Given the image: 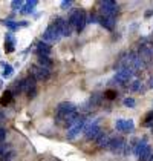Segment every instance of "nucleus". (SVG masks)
Returning a JSON list of instances; mask_svg holds the SVG:
<instances>
[{
	"label": "nucleus",
	"mask_w": 153,
	"mask_h": 161,
	"mask_svg": "<svg viewBox=\"0 0 153 161\" xmlns=\"http://www.w3.org/2000/svg\"><path fill=\"white\" fill-rule=\"evenodd\" d=\"M75 111H78V108H76L74 103H71V101H61V103H58V106L55 108V117H54L55 123L63 124L64 118Z\"/></svg>",
	"instance_id": "nucleus-1"
},
{
	"label": "nucleus",
	"mask_w": 153,
	"mask_h": 161,
	"mask_svg": "<svg viewBox=\"0 0 153 161\" xmlns=\"http://www.w3.org/2000/svg\"><path fill=\"white\" fill-rule=\"evenodd\" d=\"M109 150L115 153V155H119V157H126L130 153V146L127 144V141L121 136H112V141L109 144Z\"/></svg>",
	"instance_id": "nucleus-2"
},
{
	"label": "nucleus",
	"mask_w": 153,
	"mask_h": 161,
	"mask_svg": "<svg viewBox=\"0 0 153 161\" xmlns=\"http://www.w3.org/2000/svg\"><path fill=\"white\" fill-rule=\"evenodd\" d=\"M100 123H101L100 118H97V120H93V121H90V123H86V127H84V138H86L87 141L97 140L98 135L103 132L101 127H100Z\"/></svg>",
	"instance_id": "nucleus-3"
},
{
	"label": "nucleus",
	"mask_w": 153,
	"mask_h": 161,
	"mask_svg": "<svg viewBox=\"0 0 153 161\" xmlns=\"http://www.w3.org/2000/svg\"><path fill=\"white\" fill-rule=\"evenodd\" d=\"M86 123H87V120L84 118V117H81L78 121H76L74 126H71L69 129H67V134H66V138L69 140V141H72V140H75L76 136L80 135L83 130H84V127H86Z\"/></svg>",
	"instance_id": "nucleus-4"
},
{
	"label": "nucleus",
	"mask_w": 153,
	"mask_h": 161,
	"mask_svg": "<svg viewBox=\"0 0 153 161\" xmlns=\"http://www.w3.org/2000/svg\"><path fill=\"white\" fill-rule=\"evenodd\" d=\"M41 38H43L45 43L51 45V43H57V42L61 38V34H60V31H58L54 25H49L46 29H45V32H43Z\"/></svg>",
	"instance_id": "nucleus-5"
},
{
	"label": "nucleus",
	"mask_w": 153,
	"mask_h": 161,
	"mask_svg": "<svg viewBox=\"0 0 153 161\" xmlns=\"http://www.w3.org/2000/svg\"><path fill=\"white\" fill-rule=\"evenodd\" d=\"M118 14V5L116 2H112V0H106V2H101V15H107V17H113Z\"/></svg>",
	"instance_id": "nucleus-6"
},
{
	"label": "nucleus",
	"mask_w": 153,
	"mask_h": 161,
	"mask_svg": "<svg viewBox=\"0 0 153 161\" xmlns=\"http://www.w3.org/2000/svg\"><path fill=\"white\" fill-rule=\"evenodd\" d=\"M32 77L38 81H48L51 78V71L41 66H32Z\"/></svg>",
	"instance_id": "nucleus-7"
},
{
	"label": "nucleus",
	"mask_w": 153,
	"mask_h": 161,
	"mask_svg": "<svg viewBox=\"0 0 153 161\" xmlns=\"http://www.w3.org/2000/svg\"><path fill=\"white\" fill-rule=\"evenodd\" d=\"M132 75H133V71H132L130 68H124V69L116 71L115 80H116L118 83H121V85H126V83H129V81L132 80Z\"/></svg>",
	"instance_id": "nucleus-8"
},
{
	"label": "nucleus",
	"mask_w": 153,
	"mask_h": 161,
	"mask_svg": "<svg viewBox=\"0 0 153 161\" xmlns=\"http://www.w3.org/2000/svg\"><path fill=\"white\" fill-rule=\"evenodd\" d=\"M35 78L32 77V75H29V77H26L23 80H20V85H22V92H29V91H32V89H37L35 86Z\"/></svg>",
	"instance_id": "nucleus-9"
},
{
	"label": "nucleus",
	"mask_w": 153,
	"mask_h": 161,
	"mask_svg": "<svg viewBox=\"0 0 153 161\" xmlns=\"http://www.w3.org/2000/svg\"><path fill=\"white\" fill-rule=\"evenodd\" d=\"M95 141H97V146H98V147L109 149V144H110V141H112V135H110L109 132H101Z\"/></svg>",
	"instance_id": "nucleus-10"
},
{
	"label": "nucleus",
	"mask_w": 153,
	"mask_h": 161,
	"mask_svg": "<svg viewBox=\"0 0 153 161\" xmlns=\"http://www.w3.org/2000/svg\"><path fill=\"white\" fill-rule=\"evenodd\" d=\"M103 28H106L107 31H113L115 29V19L113 17H107V15H98V20H97Z\"/></svg>",
	"instance_id": "nucleus-11"
},
{
	"label": "nucleus",
	"mask_w": 153,
	"mask_h": 161,
	"mask_svg": "<svg viewBox=\"0 0 153 161\" xmlns=\"http://www.w3.org/2000/svg\"><path fill=\"white\" fill-rule=\"evenodd\" d=\"M5 51L8 54L15 51V37L13 36V32H8L6 37H5Z\"/></svg>",
	"instance_id": "nucleus-12"
},
{
	"label": "nucleus",
	"mask_w": 153,
	"mask_h": 161,
	"mask_svg": "<svg viewBox=\"0 0 153 161\" xmlns=\"http://www.w3.org/2000/svg\"><path fill=\"white\" fill-rule=\"evenodd\" d=\"M89 23V20H87V14H86V11L84 9H81V14H80V19H78V23H76L75 26V31L76 32H81L84 28H86V25Z\"/></svg>",
	"instance_id": "nucleus-13"
},
{
	"label": "nucleus",
	"mask_w": 153,
	"mask_h": 161,
	"mask_svg": "<svg viewBox=\"0 0 153 161\" xmlns=\"http://www.w3.org/2000/svg\"><path fill=\"white\" fill-rule=\"evenodd\" d=\"M37 52L38 55H45V57H49L52 52V48L51 45H48V43H45V42H40L37 45Z\"/></svg>",
	"instance_id": "nucleus-14"
},
{
	"label": "nucleus",
	"mask_w": 153,
	"mask_h": 161,
	"mask_svg": "<svg viewBox=\"0 0 153 161\" xmlns=\"http://www.w3.org/2000/svg\"><path fill=\"white\" fill-rule=\"evenodd\" d=\"M80 14H81V9H72V13L69 15V19H67V23L72 26L74 29H75L76 23H78V19H80Z\"/></svg>",
	"instance_id": "nucleus-15"
},
{
	"label": "nucleus",
	"mask_w": 153,
	"mask_h": 161,
	"mask_svg": "<svg viewBox=\"0 0 153 161\" xmlns=\"http://www.w3.org/2000/svg\"><path fill=\"white\" fill-rule=\"evenodd\" d=\"M3 25L8 26L11 31H17V29L23 28V26H28V22H11V20H6V22H3Z\"/></svg>",
	"instance_id": "nucleus-16"
},
{
	"label": "nucleus",
	"mask_w": 153,
	"mask_h": 161,
	"mask_svg": "<svg viewBox=\"0 0 153 161\" xmlns=\"http://www.w3.org/2000/svg\"><path fill=\"white\" fill-rule=\"evenodd\" d=\"M0 66H2V77L3 78H9L11 75H13V72H14V68L11 66V64H8V63H5V62H2L0 63Z\"/></svg>",
	"instance_id": "nucleus-17"
},
{
	"label": "nucleus",
	"mask_w": 153,
	"mask_h": 161,
	"mask_svg": "<svg viewBox=\"0 0 153 161\" xmlns=\"http://www.w3.org/2000/svg\"><path fill=\"white\" fill-rule=\"evenodd\" d=\"M37 6V2L35 0H32V2H26L25 5H23V8H22V11L20 13L23 14V15H28V14H31L34 11V8Z\"/></svg>",
	"instance_id": "nucleus-18"
},
{
	"label": "nucleus",
	"mask_w": 153,
	"mask_h": 161,
	"mask_svg": "<svg viewBox=\"0 0 153 161\" xmlns=\"http://www.w3.org/2000/svg\"><path fill=\"white\" fill-rule=\"evenodd\" d=\"M38 66L45 68V69H49L52 68V60L49 57H45V55H38Z\"/></svg>",
	"instance_id": "nucleus-19"
},
{
	"label": "nucleus",
	"mask_w": 153,
	"mask_h": 161,
	"mask_svg": "<svg viewBox=\"0 0 153 161\" xmlns=\"http://www.w3.org/2000/svg\"><path fill=\"white\" fill-rule=\"evenodd\" d=\"M13 92L11 91H5L2 94V98H0V106H8L11 101H13Z\"/></svg>",
	"instance_id": "nucleus-20"
},
{
	"label": "nucleus",
	"mask_w": 153,
	"mask_h": 161,
	"mask_svg": "<svg viewBox=\"0 0 153 161\" xmlns=\"http://www.w3.org/2000/svg\"><path fill=\"white\" fill-rule=\"evenodd\" d=\"M150 155H152V147H150V146H147V147L144 149L140 155H138V161H149Z\"/></svg>",
	"instance_id": "nucleus-21"
},
{
	"label": "nucleus",
	"mask_w": 153,
	"mask_h": 161,
	"mask_svg": "<svg viewBox=\"0 0 153 161\" xmlns=\"http://www.w3.org/2000/svg\"><path fill=\"white\" fill-rule=\"evenodd\" d=\"M23 2L22 0H14L13 3H11V8H13L14 13H18V11H22V8H23Z\"/></svg>",
	"instance_id": "nucleus-22"
},
{
	"label": "nucleus",
	"mask_w": 153,
	"mask_h": 161,
	"mask_svg": "<svg viewBox=\"0 0 153 161\" xmlns=\"http://www.w3.org/2000/svg\"><path fill=\"white\" fill-rule=\"evenodd\" d=\"M135 129L133 120H124V132H132Z\"/></svg>",
	"instance_id": "nucleus-23"
},
{
	"label": "nucleus",
	"mask_w": 153,
	"mask_h": 161,
	"mask_svg": "<svg viewBox=\"0 0 153 161\" xmlns=\"http://www.w3.org/2000/svg\"><path fill=\"white\" fill-rule=\"evenodd\" d=\"M115 129L118 130V132H124V120H116L115 121Z\"/></svg>",
	"instance_id": "nucleus-24"
},
{
	"label": "nucleus",
	"mask_w": 153,
	"mask_h": 161,
	"mask_svg": "<svg viewBox=\"0 0 153 161\" xmlns=\"http://www.w3.org/2000/svg\"><path fill=\"white\" fill-rule=\"evenodd\" d=\"M124 106H127V108H135V104H136V101L132 98V97H127V98H124Z\"/></svg>",
	"instance_id": "nucleus-25"
},
{
	"label": "nucleus",
	"mask_w": 153,
	"mask_h": 161,
	"mask_svg": "<svg viewBox=\"0 0 153 161\" xmlns=\"http://www.w3.org/2000/svg\"><path fill=\"white\" fill-rule=\"evenodd\" d=\"M130 89H132L133 92H140V91H141V81H140V80L133 81V85L130 86Z\"/></svg>",
	"instance_id": "nucleus-26"
},
{
	"label": "nucleus",
	"mask_w": 153,
	"mask_h": 161,
	"mask_svg": "<svg viewBox=\"0 0 153 161\" xmlns=\"http://www.w3.org/2000/svg\"><path fill=\"white\" fill-rule=\"evenodd\" d=\"M153 121V111H150L147 115H145V126H150Z\"/></svg>",
	"instance_id": "nucleus-27"
},
{
	"label": "nucleus",
	"mask_w": 153,
	"mask_h": 161,
	"mask_svg": "<svg viewBox=\"0 0 153 161\" xmlns=\"http://www.w3.org/2000/svg\"><path fill=\"white\" fill-rule=\"evenodd\" d=\"M104 97L109 98V100H112L116 97V92H115V91H106V92H104Z\"/></svg>",
	"instance_id": "nucleus-28"
},
{
	"label": "nucleus",
	"mask_w": 153,
	"mask_h": 161,
	"mask_svg": "<svg viewBox=\"0 0 153 161\" xmlns=\"http://www.w3.org/2000/svg\"><path fill=\"white\" fill-rule=\"evenodd\" d=\"M6 140V130L0 126V144H3V141Z\"/></svg>",
	"instance_id": "nucleus-29"
},
{
	"label": "nucleus",
	"mask_w": 153,
	"mask_h": 161,
	"mask_svg": "<svg viewBox=\"0 0 153 161\" xmlns=\"http://www.w3.org/2000/svg\"><path fill=\"white\" fill-rule=\"evenodd\" d=\"M71 6H72V2H71V0L61 2V9H67V8H71Z\"/></svg>",
	"instance_id": "nucleus-30"
},
{
	"label": "nucleus",
	"mask_w": 153,
	"mask_h": 161,
	"mask_svg": "<svg viewBox=\"0 0 153 161\" xmlns=\"http://www.w3.org/2000/svg\"><path fill=\"white\" fill-rule=\"evenodd\" d=\"M0 161H11V158H9V155L8 157H0Z\"/></svg>",
	"instance_id": "nucleus-31"
},
{
	"label": "nucleus",
	"mask_w": 153,
	"mask_h": 161,
	"mask_svg": "<svg viewBox=\"0 0 153 161\" xmlns=\"http://www.w3.org/2000/svg\"><path fill=\"white\" fill-rule=\"evenodd\" d=\"M3 117H5V114H3V111H2V109H0V121H2V120H3Z\"/></svg>",
	"instance_id": "nucleus-32"
},
{
	"label": "nucleus",
	"mask_w": 153,
	"mask_h": 161,
	"mask_svg": "<svg viewBox=\"0 0 153 161\" xmlns=\"http://www.w3.org/2000/svg\"><path fill=\"white\" fill-rule=\"evenodd\" d=\"M149 161H153V152H152V155H150V158H149Z\"/></svg>",
	"instance_id": "nucleus-33"
},
{
	"label": "nucleus",
	"mask_w": 153,
	"mask_h": 161,
	"mask_svg": "<svg viewBox=\"0 0 153 161\" xmlns=\"http://www.w3.org/2000/svg\"><path fill=\"white\" fill-rule=\"evenodd\" d=\"M150 83H152V86H153V80H152V81H150Z\"/></svg>",
	"instance_id": "nucleus-34"
},
{
	"label": "nucleus",
	"mask_w": 153,
	"mask_h": 161,
	"mask_svg": "<svg viewBox=\"0 0 153 161\" xmlns=\"http://www.w3.org/2000/svg\"><path fill=\"white\" fill-rule=\"evenodd\" d=\"M0 87H2V81H0Z\"/></svg>",
	"instance_id": "nucleus-35"
}]
</instances>
